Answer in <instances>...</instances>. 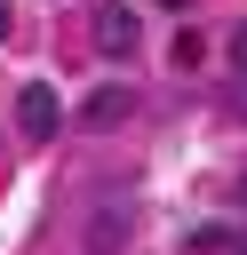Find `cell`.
Returning a JSON list of instances; mask_svg holds the SVG:
<instances>
[{
    "mask_svg": "<svg viewBox=\"0 0 247 255\" xmlns=\"http://www.w3.org/2000/svg\"><path fill=\"white\" fill-rule=\"evenodd\" d=\"M120 112H127V88L112 80V88H96V96L80 104V128H120Z\"/></svg>",
    "mask_w": 247,
    "mask_h": 255,
    "instance_id": "3",
    "label": "cell"
},
{
    "mask_svg": "<svg viewBox=\"0 0 247 255\" xmlns=\"http://www.w3.org/2000/svg\"><path fill=\"white\" fill-rule=\"evenodd\" d=\"M135 40H143L135 8H96V48L104 56H135Z\"/></svg>",
    "mask_w": 247,
    "mask_h": 255,
    "instance_id": "2",
    "label": "cell"
},
{
    "mask_svg": "<svg viewBox=\"0 0 247 255\" xmlns=\"http://www.w3.org/2000/svg\"><path fill=\"white\" fill-rule=\"evenodd\" d=\"M215 247H239V231H223V223H199V231H191V255H215Z\"/></svg>",
    "mask_w": 247,
    "mask_h": 255,
    "instance_id": "4",
    "label": "cell"
},
{
    "mask_svg": "<svg viewBox=\"0 0 247 255\" xmlns=\"http://www.w3.org/2000/svg\"><path fill=\"white\" fill-rule=\"evenodd\" d=\"M231 255H247V231H239V247H231Z\"/></svg>",
    "mask_w": 247,
    "mask_h": 255,
    "instance_id": "7",
    "label": "cell"
},
{
    "mask_svg": "<svg viewBox=\"0 0 247 255\" xmlns=\"http://www.w3.org/2000/svg\"><path fill=\"white\" fill-rule=\"evenodd\" d=\"M223 56H231V72H247V24H231V48Z\"/></svg>",
    "mask_w": 247,
    "mask_h": 255,
    "instance_id": "5",
    "label": "cell"
},
{
    "mask_svg": "<svg viewBox=\"0 0 247 255\" xmlns=\"http://www.w3.org/2000/svg\"><path fill=\"white\" fill-rule=\"evenodd\" d=\"M16 128H24L32 143H48V135L64 128V104H56V88H48V80H32V88L16 96Z\"/></svg>",
    "mask_w": 247,
    "mask_h": 255,
    "instance_id": "1",
    "label": "cell"
},
{
    "mask_svg": "<svg viewBox=\"0 0 247 255\" xmlns=\"http://www.w3.org/2000/svg\"><path fill=\"white\" fill-rule=\"evenodd\" d=\"M8 24H16V16H8V0H0V40H8Z\"/></svg>",
    "mask_w": 247,
    "mask_h": 255,
    "instance_id": "6",
    "label": "cell"
}]
</instances>
